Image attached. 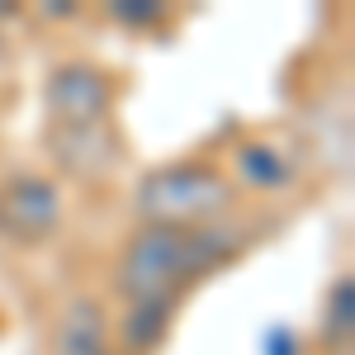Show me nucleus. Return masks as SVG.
Listing matches in <instances>:
<instances>
[{"mask_svg": "<svg viewBox=\"0 0 355 355\" xmlns=\"http://www.w3.org/2000/svg\"><path fill=\"white\" fill-rule=\"evenodd\" d=\"M48 152L57 157L62 171L71 175H100L114 166V142L105 133V123H90V128H57L48 133Z\"/></svg>", "mask_w": 355, "mask_h": 355, "instance_id": "nucleus-5", "label": "nucleus"}, {"mask_svg": "<svg viewBox=\"0 0 355 355\" xmlns=\"http://www.w3.org/2000/svg\"><path fill=\"white\" fill-rule=\"evenodd\" d=\"M261 355H303V346L294 341V331L270 327L266 336H261Z\"/></svg>", "mask_w": 355, "mask_h": 355, "instance_id": "nucleus-11", "label": "nucleus"}, {"mask_svg": "<svg viewBox=\"0 0 355 355\" xmlns=\"http://www.w3.org/2000/svg\"><path fill=\"white\" fill-rule=\"evenodd\" d=\"M246 246L237 227H162L147 223L119 256V289L128 299H171L190 275H209Z\"/></svg>", "mask_w": 355, "mask_h": 355, "instance_id": "nucleus-1", "label": "nucleus"}, {"mask_svg": "<svg viewBox=\"0 0 355 355\" xmlns=\"http://www.w3.org/2000/svg\"><path fill=\"white\" fill-rule=\"evenodd\" d=\"M171 318H175V299H133L128 318H123V346L133 355L157 351L171 331Z\"/></svg>", "mask_w": 355, "mask_h": 355, "instance_id": "nucleus-6", "label": "nucleus"}, {"mask_svg": "<svg viewBox=\"0 0 355 355\" xmlns=\"http://www.w3.org/2000/svg\"><path fill=\"white\" fill-rule=\"evenodd\" d=\"M227 180L214 166H162L137 180V209L162 227H190L227 204Z\"/></svg>", "mask_w": 355, "mask_h": 355, "instance_id": "nucleus-2", "label": "nucleus"}, {"mask_svg": "<svg viewBox=\"0 0 355 355\" xmlns=\"http://www.w3.org/2000/svg\"><path fill=\"white\" fill-rule=\"evenodd\" d=\"M62 218V199L38 175H15L0 185V237L10 242H43Z\"/></svg>", "mask_w": 355, "mask_h": 355, "instance_id": "nucleus-4", "label": "nucleus"}, {"mask_svg": "<svg viewBox=\"0 0 355 355\" xmlns=\"http://www.w3.org/2000/svg\"><path fill=\"white\" fill-rule=\"evenodd\" d=\"M351 322H355V279L341 275L327 294V341L331 346H346L351 341Z\"/></svg>", "mask_w": 355, "mask_h": 355, "instance_id": "nucleus-9", "label": "nucleus"}, {"mask_svg": "<svg viewBox=\"0 0 355 355\" xmlns=\"http://www.w3.org/2000/svg\"><path fill=\"white\" fill-rule=\"evenodd\" d=\"M110 76L90 62H67L48 76V114L57 128H90L110 114Z\"/></svg>", "mask_w": 355, "mask_h": 355, "instance_id": "nucleus-3", "label": "nucleus"}, {"mask_svg": "<svg viewBox=\"0 0 355 355\" xmlns=\"http://www.w3.org/2000/svg\"><path fill=\"white\" fill-rule=\"evenodd\" d=\"M110 15L119 19V24H128V28H147V24H157L166 10L157 5V0H114Z\"/></svg>", "mask_w": 355, "mask_h": 355, "instance_id": "nucleus-10", "label": "nucleus"}, {"mask_svg": "<svg viewBox=\"0 0 355 355\" xmlns=\"http://www.w3.org/2000/svg\"><path fill=\"white\" fill-rule=\"evenodd\" d=\"M62 355H110L105 351V313L90 299L71 303L62 322Z\"/></svg>", "mask_w": 355, "mask_h": 355, "instance_id": "nucleus-7", "label": "nucleus"}, {"mask_svg": "<svg viewBox=\"0 0 355 355\" xmlns=\"http://www.w3.org/2000/svg\"><path fill=\"white\" fill-rule=\"evenodd\" d=\"M237 162H242V175L251 180V185H261V190H275V185H284V180H289V166H284V157H279L275 147L251 142V147L237 152Z\"/></svg>", "mask_w": 355, "mask_h": 355, "instance_id": "nucleus-8", "label": "nucleus"}]
</instances>
